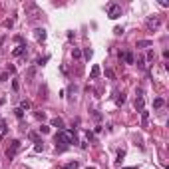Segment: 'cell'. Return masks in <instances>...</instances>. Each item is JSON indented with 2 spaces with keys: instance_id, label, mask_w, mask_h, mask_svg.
<instances>
[{
  "instance_id": "cell-20",
  "label": "cell",
  "mask_w": 169,
  "mask_h": 169,
  "mask_svg": "<svg viewBox=\"0 0 169 169\" xmlns=\"http://www.w3.org/2000/svg\"><path fill=\"white\" fill-rule=\"evenodd\" d=\"M4 131H6V124H4V119L0 117V135H2Z\"/></svg>"
},
{
  "instance_id": "cell-26",
  "label": "cell",
  "mask_w": 169,
  "mask_h": 169,
  "mask_svg": "<svg viewBox=\"0 0 169 169\" xmlns=\"http://www.w3.org/2000/svg\"><path fill=\"white\" fill-rule=\"evenodd\" d=\"M48 58H50V56H44V58H40V60H38V66H42L44 62H48Z\"/></svg>"
},
{
  "instance_id": "cell-24",
  "label": "cell",
  "mask_w": 169,
  "mask_h": 169,
  "mask_svg": "<svg viewBox=\"0 0 169 169\" xmlns=\"http://www.w3.org/2000/svg\"><path fill=\"white\" fill-rule=\"evenodd\" d=\"M113 32L119 36V34H124V28H121V26H116V28H113Z\"/></svg>"
},
{
  "instance_id": "cell-25",
  "label": "cell",
  "mask_w": 169,
  "mask_h": 169,
  "mask_svg": "<svg viewBox=\"0 0 169 169\" xmlns=\"http://www.w3.org/2000/svg\"><path fill=\"white\" fill-rule=\"evenodd\" d=\"M48 131H50L48 125H42V127H40V133H48Z\"/></svg>"
},
{
  "instance_id": "cell-4",
  "label": "cell",
  "mask_w": 169,
  "mask_h": 169,
  "mask_svg": "<svg viewBox=\"0 0 169 169\" xmlns=\"http://www.w3.org/2000/svg\"><path fill=\"white\" fill-rule=\"evenodd\" d=\"M18 149H20V141H18V139H12V141H10V147L6 149V155L12 159V157L18 153Z\"/></svg>"
},
{
  "instance_id": "cell-12",
  "label": "cell",
  "mask_w": 169,
  "mask_h": 169,
  "mask_svg": "<svg viewBox=\"0 0 169 169\" xmlns=\"http://www.w3.org/2000/svg\"><path fill=\"white\" fill-rule=\"evenodd\" d=\"M147 121H149V111L141 110V124H143V125H147Z\"/></svg>"
},
{
  "instance_id": "cell-9",
  "label": "cell",
  "mask_w": 169,
  "mask_h": 169,
  "mask_svg": "<svg viewBox=\"0 0 169 169\" xmlns=\"http://www.w3.org/2000/svg\"><path fill=\"white\" fill-rule=\"evenodd\" d=\"M50 124H52L54 127H58L60 131H64V119H62V117H54V119L50 121Z\"/></svg>"
},
{
  "instance_id": "cell-2",
  "label": "cell",
  "mask_w": 169,
  "mask_h": 169,
  "mask_svg": "<svg viewBox=\"0 0 169 169\" xmlns=\"http://www.w3.org/2000/svg\"><path fill=\"white\" fill-rule=\"evenodd\" d=\"M159 24H161V20H159V16H157V14H153V16H149V18L145 20V28H147L149 32L157 30V28H159Z\"/></svg>"
},
{
  "instance_id": "cell-6",
  "label": "cell",
  "mask_w": 169,
  "mask_h": 169,
  "mask_svg": "<svg viewBox=\"0 0 169 169\" xmlns=\"http://www.w3.org/2000/svg\"><path fill=\"white\" fill-rule=\"evenodd\" d=\"M26 48H28L26 44H18V46H16V48L12 50V56H14V58H18V56H22V54L26 52Z\"/></svg>"
},
{
  "instance_id": "cell-22",
  "label": "cell",
  "mask_w": 169,
  "mask_h": 169,
  "mask_svg": "<svg viewBox=\"0 0 169 169\" xmlns=\"http://www.w3.org/2000/svg\"><path fill=\"white\" fill-rule=\"evenodd\" d=\"M14 113H16V117H20V119L24 117V111L20 110V108H16V110H14Z\"/></svg>"
},
{
  "instance_id": "cell-10",
  "label": "cell",
  "mask_w": 169,
  "mask_h": 169,
  "mask_svg": "<svg viewBox=\"0 0 169 169\" xmlns=\"http://www.w3.org/2000/svg\"><path fill=\"white\" fill-rule=\"evenodd\" d=\"M99 72H102V70H99V66H94V68H91V72H90V78L96 80V78L99 76Z\"/></svg>"
},
{
  "instance_id": "cell-21",
  "label": "cell",
  "mask_w": 169,
  "mask_h": 169,
  "mask_svg": "<svg viewBox=\"0 0 169 169\" xmlns=\"http://www.w3.org/2000/svg\"><path fill=\"white\" fill-rule=\"evenodd\" d=\"M84 56H86V58H88V60H90L91 56H94V52H91L90 48H86V50H84Z\"/></svg>"
},
{
  "instance_id": "cell-3",
  "label": "cell",
  "mask_w": 169,
  "mask_h": 169,
  "mask_svg": "<svg viewBox=\"0 0 169 169\" xmlns=\"http://www.w3.org/2000/svg\"><path fill=\"white\" fill-rule=\"evenodd\" d=\"M108 16H110L111 20L119 18V16H121V6H119V4H110V6H108Z\"/></svg>"
},
{
  "instance_id": "cell-11",
  "label": "cell",
  "mask_w": 169,
  "mask_h": 169,
  "mask_svg": "<svg viewBox=\"0 0 169 169\" xmlns=\"http://www.w3.org/2000/svg\"><path fill=\"white\" fill-rule=\"evenodd\" d=\"M163 105H165V102H163L161 98H155V99H153V108H155V110H161Z\"/></svg>"
},
{
  "instance_id": "cell-27",
  "label": "cell",
  "mask_w": 169,
  "mask_h": 169,
  "mask_svg": "<svg viewBox=\"0 0 169 169\" xmlns=\"http://www.w3.org/2000/svg\"><path fill=\"white\" fill-rule=\"evenodd\" d=\"M6 80H8V72H4V74L0 76V82H6Z\"/></svg>"
},
{
  "instance_id": "cell-19",
  "label": "cell",
  "mask_w": 169,
  "mask_h": 169,
  "mask_svg": "<svg viewBox=\"0 0 169 169\" xmlns=\"http://www.w3.org/2000/svg\"><path fill=\"white\" fill-rule=\"evenodd\" d=\"M2 26H4V28H12L14 26V20L12 18H10V20H4V22H2Z\"/></svg>"
},
{
  "instance_id": "cell-7",
  "label": "cell",
  "mask_w": 169,
  "mask_h": 169,
  "mask_svg": "<svg viewBox=\"0 0 169 169\" xmlns=\"http://www.w3.org/2000/svg\"><path fill=\"white\" fill-rule=\"evenodd\" d=\"M135 110H137V111H141V110H143V91H141V90L137 91V98H135Z\"/></svg>"
},
{
  "instance_id": "cell-13",
  "label": "cell",
  "mask_w": 169,
  "mask_h": 169,
  "mask_svg": "<svg viewBox=\"0 0 169 169\" xmlns=\"http://www.w3.org/2000/svg\"><path fill=\"white\" fill-rule=\"evenodd\" d=\"M151 46V40H139L137 42V48H149Z\"/></svg>"
},
{
  "instance_id": "cell-15",
  "label": "cell",
  "mask_w": 169,
  "mask_h": 169,
  "mask_svg": "<svg viewBox=\"0 0 169 169\" xmlns=\"http://www.w3.org/2000/svg\"><path fill=\"white\" fill-rule=\"evenodd\" d=\"M20 110H22V111L30 110V102H28V99H22V102H20Z\"/></svg>"
},
{
  "instance_id": "cell-17",
  "label": "cell",
  "mask_w": 169,
  "mask_h": 169,
  "mask_svg": "<svg viewBox=\"0 0 169 169\" xmlns=\"http://www.w3.org/2000/svg\"><path fill=\"white\" fill-rule=\"evenodd\" d=\"M124 102H125V96H124V94H117V98H116V104H117V105H121Z\"/></svg>"
},
{
  "instance_id": "cell-28",
  "label": "cell",
  "mask_w": 169,
  "mask_h": 169,
  "mask_svg": "<svg viewBox=\"0 0 169 169\" xmlns=\"http://www.w3.org/2000/svg\"><path fill=\"white\" fill-rule=\"evenodd\" d=\"M105 76H108L110 80H113V72H111V70H105Z\"/></svg>"
},
{
  "instance_id": "cell-18",
  "label": "cell",
  "mask_w": 169,
  "mask_h": 169,
  "mask_svg": "<svg viewBox=\"0 0 169 169\" xmlns=\"http://www.w3.org/2000/svg\"><path fill=\"white\" fill-rule=\"evenodd\" d=\"M42 149H44V143H42V141H36V145H34V151H36V153H40Z\"/></svg>"
},
{
  "instance_id": "cell-30",
  "label": "cell",
  "mask_w": 169,
  "mask_h": 169,
  "mask_svg": "<svg viewBox=\"0 0 169 169\" xmlns=\"http://www.w3.org/2000/svg\"><path fill=\"white\" fill-rule=\"evenodd\" d=\"M124 169H137V167H124Z\"/></svg>"
},
{
  "instance_id": "cell-23",
  "label": "cell",
  "mask_w": 169,
  "mask_h": 169,
  "mask_svg": "<svg viewBox=\"0 0 169 169\" xmlns=\"http://www.w3.org/2000/svg\"><path fill=\"white\" fill-rule=\"evenodd\" d=\"M153 58H155V54H153V50H149L147 52V62H153Z\"/></svg>"
},
{
  "instance_id": "cell-31",
  "label": "cell",
  "mask_w": 169,
  "mask_h": 169,
  "mask_svg": "<svg viewBox=\"0 0 169 169\" xmlns=\"http://www.w3.org/2000/svg\"><path fill=\"white\" fill-rule=\"evenodd\" d=\"M86 169H96V167H86Z\"/></svg>"
},
{
  "instance_id": "cell-29",
  "label": "cell",
  "mask_w": 169,
  "mask_h": 169,
  "mask_svg": "<svg viewBox=\"0 0 169 169\" xmlns=\"http://www.w3.org/2000/svg\"><path fill=\"white\" fill-rule=\"evenodd\" d=\"M36 117H38V119H44L46 113H44V111H38V113H36Z\"/></svg>"
},
{
  "instance_id": "cell-5",
  "label": "cell",
  "mask_w": 169,
  "mask_h": 169,
  "mask_svg": "<svg viewBox=\"0 0 169 169\" xmlns=\"http://www.w3.org/2000/svg\"><path fill=\"white\" fill-rule=\"evenodd\" d=\"M34 38L38 40V42H46L48 34H46V30H44V28H36V30H34Z\"/></svg>"
},
{
  "instance_id": "cell-1",
  "label": "cell",
  "mask_w": 169,
  "mask_h": 169,
  "mask_svg": "<svg viewBox=\"0 0 169 169\" xmlns=\"http://www.w3.org/2000/svg\"><path fill=\"white\" fill-rule=\"evenodd\" d=\"M76 139V131L70 129V131H58L56 135H54V143H56V149L64 151L68 149V145Z\"/></svg>"
},
{
  "instance_id": "cell-14",
  "label": "cell",
  "mask_w": 169,
  "mask_h": 169,
  "mask_svg": "<svg viewBox=\"0 0 169 169\" xmlns=\"http://www.w3.org/2000/svg\"><path fill=\"white\" fill-rule=\"evenodd\" d=\"M78 165H80L78 161H70V163H66L64 165V169H78Z\"/></svg>"
},
{
  "instance_id": "cell-8",
  "label": "cell",
  "mask_w": 169,
  "mask_h": 169,
  "mask_svg": "<svg viewBox=\"0 0 169 169\" xmlns=\"http://www.w3.org/2000/svg\"><path fill=\"white\" fill-rule=\"evenodd\" d=\"M119 58H124V62H125V64H135V58H133V54H131V52L119 54Z\"/></svg>"
},
{
  "instance_id": "cell-16",
  "label": "cell",
  "mask_w": 169,
  "mask_h": 169,
  "mask_svg": "<svg viewBox=\"0 0 169 169\" xmlns=\"http://www.w3.org/2000/svg\"><path fill=\"white\" fill-rule=\"evenodd\" d=\"M72 58H74V60H80V58H82V52H80L78 48H74V50H72Z\"/></svg>"
}]
</instances>
